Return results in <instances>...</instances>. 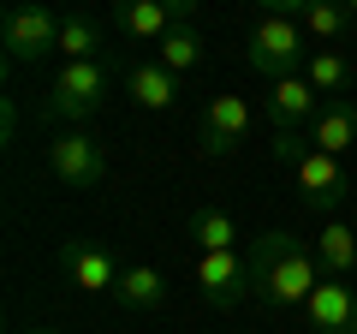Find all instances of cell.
Returning <instances> with one entry per match:
<instances>
[{"instance_id": "obj_21", "label": "cell", "mask_w": 357, "mask_h": 334, "mask_svg": "<svg viewBox=\"0 0 357 334\" xmlns=\"http://www.w3.org/2000/svg\"><path fill=\"white\" fill-rule=\"evenodd\" d=\"M155 60H161V66H167V72H173V78L197 72V66H203V36H197L191 24H178L173 36H167L161 48H155Z\"/></svg>"}, {"instance_id": "obj_20", "label": "cell", "mask_w": 357, "mask_h": 334, "mask_svg": "<svg viewBox=\"0 0 357 334\" xmlns=\"http://www.w3.org/2000/svg\"><path fill=\"white\" fill-rule=\"evenodd\" d=\"M54 54H60L66 66H77V60H96V54H102V30L89 24L84 13H66V18H60V48H54Z\"/></svg>"}, {"instance_id": "obj_9", "label": "cell", "mask_w": 357, "mask_h": 334, "mask_svg": "<svg viewBox=\"0 0 357 334\" xmlns=\"http://www.w3.org/2000/svg\"><path fill=\"white\" fill-rule=\"evenodd\" d=\"M197 293H203L208 310H232L250 298V275H244V257H232V251H208V257H197Z\"/></svg>"}, {"instance_id": "obj_8", "label": "cell", "mask_w": 357, "mask_h": 334, "mask_svg": "<svg viewBox=\"0 0 357 334\" xmlns=\"http://www.w3.org/2000/svg\"><path fill=\"white\" fill-rule=\"evenodd\" d=\"M244 131H250V102L244 96H208L203 102V119H197V150L208 155V161H220V155H232L244 143Z\"/></svg>"}, {"instance_id": "obj_23", "label": "cell", "mask_w": 357, "mask_h": 334, "mask_svg": "<svg viewBox=\"0 0 357 334\" xmlns=\"http://www.w3.org/2000/svg\"><path fill=\"white\" fill-rule=\"evenodd\" d=\"M345 13H351V24H357V0H351V6H345Z\"/></svg>"}, {"instance_id": "obj_1", "label": "cell", "mask_w": 357, "mask_h": 334, "mask_svg": "<svg viewBox=\"0 0 357 334\" xmlns=\"http://www.w3.org/2000/svg\"><path fill=\"white\" fill-rule=\"evenodd\" d=\"M244 275H250V298H262L268 310L310 305V293L321 286L316 245L298 239V233H286V227H268L262 239L250 245V257H244Z\"/></svg>"}, {"instance_id": "obj_6", "label": "cell", "mask_w": 357, "mask_h": 334, "mask_svg": "<svg viewBox=\"0 0 357 334\" xmlns=\"http://www.w3.org/2000/svg\"><path fill=\"white\" fill-rule=\"evenodd\" d=\"M292 180H298L304 209H310V215H328V221H333V209L351 197V173H345L333 155H321V150H304V155H298Z\"/></svg>"}, {"instance_id": "obj_17", "label": "cell", "mask_w": 357, "mask_h": 334, "mask_svg": "<svg viewBox=\"0 0 357 334\" xmlns=\"http://www.w3.org/2000/svg\"><path fill=\"white\" fill-rule=\"evenodd\" d=\"M286 6H292V18L304 24V36L321 42V48H333V42L351 30V13H345V6H333V0H286Z\"/></svg>"}, {"instance_id": "obj_11", "label": "cell", "mask_w": 357, "mask_h": 334, "mask_svg": "<svg viewBox=\"0 0 357 334\" xmlns=\"http://www.w3.org/2000/svg\"><path fill=\"white\" fill-rule=\"evenodd\" d=\"M304 138H310V150H321V155H333V161H340V155L357 143V102H351V96H333V102H321Z\"/></svg>"}, {"instance_id": "obj_15", "label": "cell", "mask_w": 357, "mask_h": 334, "mask_svg": "<svg viewBox=\"0 0 357 334\" xmlns=\"http://www.w3.org/2000/svg\"><path fill=\"white\" fill-rule=\"evenodd\" d=\"M126 90H131V102H137V108L161 114V108L178 102V78L167 72L161 60H143V66H131V72H126Z\"/></svg>"}, {"instance_id": "obj_22", "label": "cell", "mask_w": 357, "mask_h": 334, "mask_svg": "<svg viewBox=\"0 0 357 334\" xmlns=\"http://www.w3.org/2000/svg\"><path fill=\"white\" fill-rule=\"evenodd\" d=\"M0 138H6V143L18 138V102H13V96H6V102H0Z\"/></svg>"}, {"instance_id": "obj_13", "label": "cell", "mask_w": 357, "mask_h": 334, "mask_svg": "<svg viewBox=\"0 0 357 334\" xmlns=\"http://www.w3.org/2000/svg\"><path fill=\"white\" fill-rule=\"evenodd\" d=\"M304 317H310V328H316V334H357V286L321 281L316 293H310Z\"/></svg>"}, {"instance_id": "obj_16", "label": "cell", "mask_w": 357, "mask_h": 334, "mask_svg": "<svg viewBox=\"0 0 357 334\" xmlns=\"http://www.w3.org/2000/svg\"><path fill=\"white\" fill-rule=\"evenodd\" d=\"M114 298H119V310H161L167 305V275L155 269V263H131V269L119 275Z\"/></svg>"}, {"instance_id": "obj_14", "label": "cell", "mask_w": 357, "mask_h": 334, "mask_svg": "<svg viewBox=\"0 0 357 334\" xmlns=\"http://www.w3.org/2000/svg\"><path fill=\"white\" fill-rule=\"evenodd\" d=\"M310 245H316V263H321V275H328V281H345V275L357 269V233L345 227L340 215L321 221V233H316Z\"/></svg>"}, {"instance_id": "obj_24", "label": "cell", "mask_w": 357, "mask_h": 334, "mask_svg": "<svg viewBox=\"0 0 357 334\" xmlns=\"http://www.w3.org/2000/svg\"><path fill=\"white\" fill-rule=\"evenodd\" d=\"M24 334H54V328H24Z\"/></svg>"}, {"instance_id": "obj_3", "label": "cell", "mask_w": 357, "mask_h": 334, "mask_svg": "<svg viewBox=\"0 0 357 334\" xmlns=\"http://www.w3.org/2000/svg\"><path fill=\"white\" fill-rule=\"evenodd\" d=\"M107 90H114V72L102 60H77V66H60L48 84V102H42V119H72L84 126L89 114H102Z\"/></svg>"}, {"instance_id": "obj_18", "label": "cell", "mask_w": 357, "mask_h": 334, "mask_svg": "<svg viewBox=\"0 0 357 334\" xmlns=\"http://www.w3.org/2000/svg\"><path fill=\"white\" fill-rule=\"evenodd\" d=\"M304 78H310V90H316L321 102H333V96H345L357 84V66L345 60L340 48H316V54H310V66H304Z\"/></svg>"}, {"instance_id": "obj_12", "label": "cell", "mask_w": 357, "mask_h": 334, "mask_svg": "<svg viewBox=\"0 0 357 334\" xmlns=\"http://www.w3.org/2000/svg\"><path fill=\"white\" fill-rule=\"evenodd\" d=\"M321 96L310 90V78H280V84H268V119H274V131H310V119H316Z\"/></svg>"}, {"instance_id": "obj_2", "label": "cell", "mask_w": 357, "mask_h": 334, "mask_svg": "<svg viewBox=\"0 0 357 334\" xmlns=\"http://www.w3.org/2000/svg\"><path fill=\"white\" fill-rule=\"evenodd\" d=\"M310 36L304 24L292 18V6L286 0H274V13H262L250 24V36H244V60H250V72H262L268 84H280V78H298L310 66Z\"/></svg>"}, {"instance_id": "obj_5", "label": "cell", "mask_w": 357, "mask_h": 334, "mask_svg": "<svg viewBox=\"0 0 357 334\" xmlns=\"http://www.w3.org/2000/svg\"><path fill=\"white\" fill-rule=\"evenodd\" d=\"M0 48H6V60H13V66L42 60V54L60 48V18H54L48 6H13L6 24H0Z\"/></svg>"}, {"instance_id": "obj_19", "label": "cell", "mask_w": 357, "mask_h": 334, "mask_svg": "<svg viewBox=\"0 0 357 334\" xmlns=\"http://www.w3.org/2000/svg\"><path fill=\"white\" fill-rule=\"evenodd\" d=\"M185 239L197 245V257H208V251H232L238 227H232V215H227V209L203 203V209H191V221H185Z\"/></svg>"}, {"instance_id": "obj_4", "label": "cell", "mask_w": 357, "mask_h": 334, "mask_svg": "<svg viewBox=\"0 0 357 334\" xmlns=\"http://www.w3.org/2000/svg\"><path fill=\"white\" fill-rule=\"evenodd\" d=\"M48 173L60 185H72V191H89V185H102L107 155L84 126H72V131H60V138H48Z\"/></svg>"}, {"instance_id": "obj_7", "label": "cell", "mask_w": 357, "mask_h": 334, "mask_svg": "<svg viewBox=\"0 0 357 334\" xmlns=\"http://www.w3.org/2000/svg\"><path fill=\"white\" fill-rule=\"evenodd\" d=\"M197 0H119L114 6V30H126L131 42H155L161 48L178 24H191Z\"/></svg>"}, {"instance_id": "obj_10", "label": "cell", "mask_w": 357, "mask_h": 334, "mask_svg": "<svg viewBox=\"0 0 357 334\" xmlns=\"http://www.w3.org/2000/svg\"><path fill=\"white\" fill-rule=\"evenodd\" d=\"M60 269H66V281L84 286V293H114L119 275H126L102 245H89V239H66L60 245Z\"/></svg>"}]
</instances>
